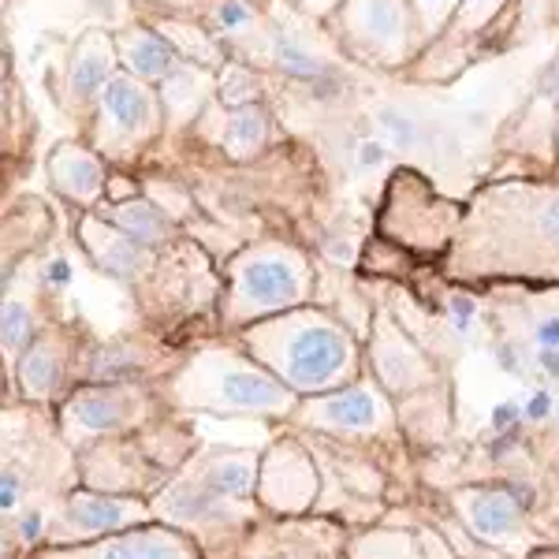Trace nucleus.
Wrapping results in <instances>:
<instances>
[{
    "mask_svg": "<svg viewBox=\"0 0 559 559\" xmlns=\"http://www.w3.org/2000/svg\"><path fill=\"white\" fill-rule=\"evenodd\" d=\"M94 213H102L108 224L123 228L131 239H139L150 250H165L183 236V224L160 202H153L150 194H131V198H105Z\"/></svg>",
    "mask_w": 559,
    "mask_h": 559,
    "instance_id": "nucleus-13",
    "label": "nucleus"
},
{
    "mask_svg": "<svg viewBox=\"0 0 559 559\" xmlns=\"http://www.w3.org/2000/svg\"><path fill=\"white\" fill-rule=\"evenodd\" d=\"M448 313H452V329L459 336H466V332L474 329V318H477V302L471 295H452L448 299Z\"/></svg>",
    "mask_w": 559,
    "mask_h": 559,
    "instance_id": "nucleus-31",
    "label": "nucleus"
},
{
    "mask_svg": "<svg viewBox=\"0 0 559 559\" xmlns=\"http://www.w3.org/2000/svg\"><path fill=\"white\" fill-rule=\"evenodd\" d=\"M313 265L292 239H254L224 265L221 321L239 329L310 302Z\"/></svg>",
    "mask_w": 559,
    "mask_h": 559,
    "instance_id": "nucleus-3",
    "label": "nucleus"
},
{
    "mask_svg": "<svg viewBox=\"0 0 559 559\" xmlns=\"http://www.w3.org/2000/svg\"><path fill=\"white\" fill-rule=\"evenodd\" d=\"M508 496L519 503V508H530V500H534V492H530V485H508Z\"/></svg>",
    "mask_w": 559,
    "mask_h": 559,
    "instance_id": "nucleus-39",
    "label": "nucleus"
},
{
    "mask_svg": "<svg viewBox=\"0 0 559 559\" xmlns=\"http://www.w3.org/2000/svg\"><path fill=\"white\" fill-rule=\"evenodd\" d=\"M20 474L4 471V492H0V503H4V511H15V500H20Z\"/></svg>",
    "mask_w": 559,
    "mask_h": 559,
    "instance_id": "nucleus-37",
    "label": "nucleus"
},
{
    "mask_svg": "<svg viewBox=\"0 0 559 559\" xmlns=\"http://www.w3.org/2000/svg\"><path fill=\"white\" fill-rule=\"evenodd\" d=\"M75 242L83 247V254L90 258V265L97 273L120 280V284H142L146 273L157 265L160 250L142 247L139 239H131L123 228L108 224L102 213L86 210L75 213Z\"/></svg>",
    "mask_w": 559,
    "mask_h": 559,
    "instance_id": "nucleus-11",
    "label": "nucleus"
},
{
    "mask_svg": "<svg viewBox=\"0 0 559 559\" xmlns=\"http://www.w3.org/2000/svg\"><path fill=\"white\" fill-rule=\"evenodd\" d=\"M131 384H90L68 403V421L86 432H108L120 429L131 414Z\"/></svg>",
    "mask_w": 559,
    "mask_h": 559,
    "instance_id": "nucleus-17",
    "label": "nucleus"
},
{
    "mask_svg": "<svg viewBox=\"0 0 559 559\" xmlns=\"http://www.w3.org/2000/svg\"><path fill=\"white\" fill-rule=\"evenodd\" d=\"M64 344L57 336H38L20 358V388L31 400H49L64 384Z\"/></svg>",
    "mask_w": 559,
    "mask_h": 559,
    "instance_id": "nucleus-18",
    "label": "nucleus"
},
{
    "mask_svg": "<svg viewBox=\"0 0 559 559\" xmlns=\"http://www.w3.org/2000/svg\"><path fill=\"white\" fill-rule=\"evenodd\" d=\"M142 373H146V355L131 340H112L86 358L90 384H134Z\"/></svg>",
    "mask_w": 559,
    "mask_h": 559,
    "instance_id": "nucleus-20",
    "label": "nucleus"
},
{
    "mask_svg": "<svg viewBox=\"0 0 559 559\" xmlns=\"http://www.w3.org/2000/svg\"><path fill=\"white\" fill-rule=\"evenodd\" d=\"M522 418V407H515V403H500V407L492 411V432H515Z\"/></svg>",
    "mask_w": 559,
    "mask_h": 559,
    "instance_id": "nucleus-34",
    "label": "nucleus"
},
{
    "mask_svg": "<svg viewBox=\"0 0 559 559\" xmlns=\"http://www.w3.org/2000/svg\"><path fill=\"white\" fill-rule=\"evenodd\" d=\"M324 34L347 64L377 75L400 79L418 60L411 0H344Z\"/></svg>",
    "mask_w": 559,
    "mask_h": 559,
    "instance_id": "nucleus-5",
    "label": "nucleus"
},
{
    "mask_svg": "<svg viewBox=\"0 0 559 559\" xmlns=\"http://www.w3.org/2000/svg\"><path fill=\"white\" fill-rule=\"evenodd\" d=\"M120 52H116V34L105 26H86L75 41H71L68 57L49 75L52 102L75 128L83 131L94 116L97 102H102L105 86L120 75Z\"/></svg>",
    "mask_w": 559,
    "mask_h": 559,
    "instance_id": "nucleus-8",
    "label": "nucleus"
},
{
    "mask_svg": "<svg viewBox=\"0 0 559 559\" xmlns=\"http://www.w3.org/2000/svg\"><path fill=\"white\" fill-rule=\"evenodd\" d=\"M38 526H41V519H38V515H26V519L20 522L23 537H38Z\"/></svg>",
    "mask_w": 559,
    "mask_h": 559,
    "instance_id": "nucleus-40",
    "label": "nucleus"
},
{
    "mask_svg": "<svg viewBox=\"0 0 559 559\" xmlns=\"http://www.w3.org/2000/svg\"><path fill=\"white\" fill-rule=\"evenodd\" d=\"M187 134L205 150H221L231 165H250L273 146V112L269 105L224 108L221 102H213Z\"/></svg>",
    "mask_w": 559,
    "mask_h": 559,
    "instance_id": "nucleus-10",
    "label": "nucleus"
},
{
    "mask_svg": "<svg viewBox=\"0 0 559 559\" xmlns=\"http://www.w3.org/2000/svg\"><path fill=\"white\" fill-rule=\"evenodd\" d=\"M537 369L552 377V381H559V350H540V355H537Z\"/></svg>",
    "mask_w": 559,
    "mask_h": 559,
    "instance_id": "nucleus-38",
    "label": "nucleus"
},
{
    "mask_svg": "<svg viewBox=\"0 0 559 559\" xmlns=\"http://www.w3.org/2000/svg\"><path fill=\"white\" fill-rule=\"evenodd\" d=\"M221 500L224 496H216L210 485H202V489H176L168 496V511L179 519H221Z\"/></svg>",
    "mask_w": 559,
    "mask_h": 559,
    "instance_id": "nucleus-28",
    "label": "nucleus"
},
{
    "mask_svg": "<svg viewBox=\"0 0 559 559\" xmlns=\"http://www.w3.org/2000/svg\"><path fill=\"white\" fill-rule=\"evenodd\" d=\"M496 362H500V369H508V373H522V369H526V358H522L511 344L496 347Z\"/></svg>",
    "mask_w": 559,
    "mask_h": 559,
    "instance_id": "nucleus-36",
    "label": "nucleus"
},
{
    "mask_svg": "<svg viewBox=\"0 0 559 559\" xmlns=\"http://www.w3.org/2000/svg\"><path fill=\"white\" fill-rule=\"evenodd\" d=\"M102 559H187L179 548V540L160 537V534H139V537H120L112 545H105Z\"/></svg>",
    "mask_w": 559,
    "mask_h": 559,
    "instance_id": "nucleus-25",
    "label": "nucleus"
},
{
    "mask_svg": "<svg viewBox=\"0 0 559 559\" xmlns=\"http://www.w3.org/2000/svg\"><path fill=\"white\" fill-rule=\"evenodd\" d=\"M377 373H381V381L388 388L403 392V388H411L426 373V362H421V355L400 336V332L381 329V336H377Z\"/></svg>",
    "mask_w": 559,
    "mask_h": 559,
    "instance_id": "nucleus-21",
    "label": "nucleus"
},
{
    "mask_svg": "<svg viewBox=\"0 0 559 559\" xmlns=\"http://www.w3.org/2000/svg\"><path fill=\"white\" fill-rule=\"evenodd\" d=\"M459 4H463V0H411L414 34H418V57L444 34V26L452 23Z\"/></svg>",
    "mask_w": 559,
    "mask_h": 559,
    "instance_id": "nucleus-27",
    "label": "nucleus"
},
{
    "mask_svg": "<svg viewBox=\"0 0 559 559\" xmlns=\"http://www.w3.org/2000/svg\"><path fill=\"white\" fill-rule=\"evenodd\" d=\"M116 34V52H120V68L128 75L142 79V83L157 86L179 64V52L168 45L165 34L157 26H150L146 20H134L128 26H120Z\"/></svg>",
    "mask_w": 559,
    "mask_h": 559,
    "instance_id": "nucleus-14",
    "label": "nucleus"
},
{
    "mask_svg": "<svg viewBox=\"0 0 559 559\" xmlns=\"http://www.w3.org/2000/svg\"><path fill=\"white\" fill-rule=\"evenodd\" d=\"M68 276H71V273H68V261H64V258H52L49 265L41 269V284H45V287H64V284H68Z\"/></svg>",
    "mask_w": 559,
    "mask_h": 559,
    "instance_id": "nucleus-35",
    "label": "nucleus"
},
{
    "mask_svg": "<svg viewBox=\"0 0 559 559\" xmlns=\"http://www.w3.org/2000/svg\"><path fill=\"white\" fill-rule=\"evenodd\" d=\"M239 336L261 366L299 395L336 392L358 362L355 336L332 313L310 306L254 321L250 329H239Z\"/></svg>",
    "mask_w": 559,
    "mask_h": 559,
    "instance_id": "nucleus-2",
    "label": "nucleus"
},
{
    "mask_svg": "<svg viewBox=\"0 0 559 559\" xmlns=\"http://www.w3.org/2000/svg\"><path fill=\"white\" fill-rule=\"evenodd\" d=\"M79 134H83L112 168L134 173V168H139L153 150L165 146V139H168V120H165V105H160L157 86L120 71V75L105 86L94 116H90V123Z\"/></svg>",
    "mask_w": 559,
    "mask_h": 559,
    "instance_id": "nucleus-4",
    "label": "nucleus"
},
{
    "mask_svg": "<svg viewBox=\"0 0 559 559\" xmlns=\"http://www.w3.org/2000/svg\"><path fill=\"white\" fill-rule=\"evenodd\" d=\"M534 340L540 350H559V313H545L534 324Z\"/></svg>",
    "mask_w": 559,
    "mask_h": 559,
    "instance_id": "nucleus-32",
    "label": "nucleus"
},
{
    "mask_svg": "<svg viewBox=\"0 0 559 559\" xmlns=\"http://www.w3.org/2000/svg\"><path fill=\"white\" fill-rule=\"evenodd\" d=\"M205 485L224 496V500H231V496H247L250 485H254V463H250L247 455H224L216 459V463L205 471Z\"/></svg>",
    "mask_w": 559,
    "mask_h": 559,
    "instance_id": "nucleus-26",
    "label": "nucleus"
},
{
    "mask_svg": "<svg viewBox=\"0 0 559 559\" xmlns=\"http://www.w3.org/2000/svg\"><path fill=\"white\" fill-rule=\"evenodd\" d=\"M310 421H318L324 429H340V432H366L381 421V400H377L373 388H362V384L321 392L318 400L310 403Z\"/></svg>",
    "mask_w": 559,
    "mask_h": 559,
    "instance_id": "nucleus-15",
    "label": "nucleus"
},
{
    "mask_svg": "<svg viewBox=\"0 0 559 559\" xmlns=\"http://www.w3.org/2000/svg\"><path fill=\"white\" fill-rule=\"evenodd\" d=\"M556 173H559V116H556Z\"/></svg>",
    "mask_w": 559,
    "mask_h": 559,
    "instance_id": "nucleus-41",
    "label": "nucleus"
},
{
    "mask_svg": "<svg viewBox=\"0 0 559 559\" xmlns=\"http://www.w3.org/2000/svg\"><path fill=\"white\" fill-rule=\"evenodd\" d=\"M45 183L71 213H86L97 210L108 198L112 165L90 146L83 134H75V139H64L49 150V157H45Z\"/></svg>",
    "mask_w": 559,
    "mask_h": 559,
    "instance_id": "nucleus-9",
    "label": "nucleus"
},
{
    "mask_svg": "<svg viewBox=\"0 0 559 559\" xmlns=\"http://www.w3.org/2000/svg\"><path fill=\"white\" fill-rule=\"evenodd\" d=\"M160 105H165V120H168V139L173 142L179 134H187L202 120V112L216 102V71L202 68V64H179L168 71L157 83Z\"/></svg>",
    "mask_w": 559,
    "mask_h": 559,
    "instance_id": "nucleus-12",
    "label": "nucleus"
},
{
    "mask_svg": "<svg viewBox=\"0 0 559 559\" xmlns=\"http://www.w3.org/2000/svg\"><path fill=\"white\" fill-rule=\"evenodd\" d=\"M284 4L292 8L295 15H302V20L324 26L332 15L340 12V4H344V0H284Z\"/></svg>",
    "mask_w": 559,
    "mask_h": 559,
    "instance_id": "nucleus-30",
    "label": "nucleus"
},
{
    "mask_svg": "<svg viewBox=\"0 0 559 559\" xmlns=\"http://www.w3.org/2000/svg\"><path fill=\"white\" fill-rule=\"evenodd\" d=\"M373 120H377V131H381V139L392 150H414V142H418V128H414V120H411L407 112H403V108L377 105L373 108Z\"/></svg>",
    "mask_w": 559,
    "mask_h": 559,
    "instance_id": "nucleus-29",
    "label": "nucleus"
},
{
    "mask_svg": "<svg viewBox=\"0 0 559 559\" xmlns=\"http://www.w3.org/2000/svg\"><path fill=\"white\" fill-rule=\"evenodd\" d=\"M216 102L224 108H247L269 102V71H261L247 60H224L216 68Z\"/></svg>",
    "mask_w": 559,
    "mask_h": 559,
    "instance_id": "nucleus-19",
    "label": "nucleus"
},
{
    "mask_svg": "<svg viewBox=\"0 0 559 559\" xmlns=\"http://www.w3.org/2000/svg\"><path fill=\"white\" fill-rule=\"evenodd\" d=\"M455 269H552L559 273V173L474 187L455 231Z\"/></svg>",
    "mask_w": 559,
    "mask_h": 559,
    "instance_id": "nucleus-1",
    "label": "nucleus"
},
{
    "mask_svg": "<svg viewBox=\"0 0 559 559\" xmlns=\"http://www.w3.org/2000/svg\"><path fill=\"white\" fill-rule=\"evenodd\" d=\"M548 414H552V392H545V388H537V392L526 400V407H522V418H530V421H545Z\"/></svg>",
    "mask_w": 559,
    "mask_h": 559,
    "instance_id": "nucleus-33",
    "label": "nucleus"
},
{
    "mask_svg": "<svg viewBox=\"0 0 559 559\" xmlns=\"http://www.w3.org/2000/svg\"><path fill=\"white\" fill-rule=\"evenodd\" d=\"M522 23V0H463L437 41L403 71L411 86H448L485 57L492 34H511Z\"/></svg>",
    "mask_w": 559,
    "mask_h": 559,
    "instance_id": "nucleus-6",
    "label": "nucleus"
},
{
    "mask_svg": "<svg viewBox=\"0 0 559 559\" xmlns=\"http://www.w3.org/2000/svg\"><path fill=\"white\" fill-rule=\"evenodd\" d=\"M0 318H4V355L12 358H23V350L38 340V324H34V313L31 306H26L23 299H15V295H4V310H0Z\"/></svg>",
    "mask_w": 559,
    "mask_h": 559,
    "instance_id": "nucleus-24",
    "label": "nucleus"
},
{
    "mask_svg": "<svg viewBox=\"0 0 559 559\" xmlns=\"http://www.w3.org/2000/svg\"><path fill=\"white\" fill-rule=\"evenodd\" d=\"M146 23L165 34L168 45H173L179 52V60H187V64H202V68L216 71L224 60H231L228 49H224V41L216 38L202 20H194V15H150Z\"/></svg>",
    "mask_w": 559,
    "mask_h": 559,
    "instance_id": "nucleus-16",
    "label": "nucleus"
},
{
    "mask_svg": "<svg viewBox=\"0 0 559 559\" xmlns=\"http://www.w3.org/2000/svg\"><path fill=\"white\" fill-rule=\"evenodd\" d=\"M183 395L202 407L224 411V414H273L287 411L295 395L273 369L261 362L231 355V350H210V355L194 358L183 369Z\"/></svg>",
    "mask_w": 559,
    "mask_h": 559,
    "instance_id": "nucleus-7",
    "label": "nucleus"
},
{
    "mask_svg": "<svg viewBox=\"0 0 559 559\" xmlns=\"http://www.w3.org/2000/svg\"><path fill=\"white\" fill-rule=\"evenodd\" d=\"M466 503H471L466 511H471V522L481 537L492 540L519 526V503L508 492H471Z\"/></svg>",
    "mask_w": 559,
    "mask_h": 559,
    "instance_id": "nucleus-23",
    "label": "nucleus"
},
{
    "mask_svg": "<svg viewBox=\"0 0 559 559\" xmlns=\"http://www.w3.org/2000/svg\"><path fill=\"white\" fill-rule=\"evenodd\" d=\"M134 515H139L134 503L112 500V496L79 492V496H71V503H68V519L75 522L79 530H94V534H102V530H120L123 522H131Z\"/></svg>",
    "mask_w": 559,
    "mask_h": 559,
    "instance_id": "nucleus-22",
    "label": "nucleus"
}]
</instances>
